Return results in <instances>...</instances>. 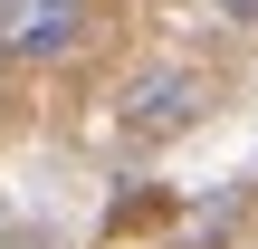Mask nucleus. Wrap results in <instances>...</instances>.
<instances>
[{
  "label": "nucleus",
  "instance_id": "obj_1",
  "mask_svg": "<svg viewBox=\"0 0 258 249\" xmlns=\"http://www.w3.org/2000/svg\"><path fill=\"white\" fill-rule=\"evenodd\" d=\"M96 38V0H0V58L10 67H67Z\"/></svg>",
  "mask_w": 258,
  "mask_h": 249
},
{
  "label": "nucleus",
  "instance_id": "obj_2",
  "mask_svg": "<svg viewBox=\"0 0 258 249\" xmlns=\"http://www.w3.org/2000/svg\"><path fill=\"white\" fill-rule=\"evenodd\" d=\"M211 115V77L201 67H144L134 86H124V134L134 144H172V134H191Z\"/></svg>",
  "mask_w": 258,
  "mask_h": 249
},
{
  "label": "nucleus",
  "instance_id": "obj_3",
  "mask_svg": "<svg viewBox=\"0 0 258 249\" xmlns=\"http://www.w3.org/2000/svg\"><path fill=\"white\" fill-rule=\"evenodd\" d=\"M211 10H220V19H239V29L258 19V0H211Z\"/></svg>",
  "mask_w": 258,
  "mask_h": 249
},
{
  "label": "nucleus",
  "instance_id": "obj_4",
  "mask_svg": "<svg viewBox=\"0 0 258 249\" xmlns=\"http://www.w3.org/2000/svg\"><path fill=\"white\" fill-rule=\"evenodd\" d=\"M0 221H10V211H0Z\"/></svg>",
  "mask_w": 258,
  "mask_h": 249
}]
</instances>
